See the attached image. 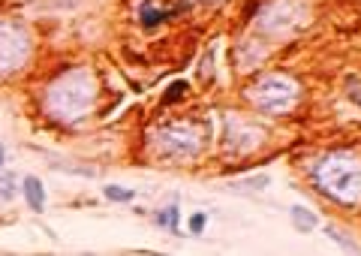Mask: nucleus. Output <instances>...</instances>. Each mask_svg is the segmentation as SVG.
Wrapping results in <instances>:
<instances>
[{"mask_svg": "<svg viewBox=\"0 0 361 256\" xmlns=\"http://www.w3.org/2000/svg\"><path fill=\"white\" fill-rule=\"evenodd\" d=\"M292 9L289 0H280V4H271L265 13H262V28L271 30V33H280V30H286L292 25V16H286Z\"/></svg>", "mask_w": 361, "mask_h": 256, "instance_id": "423d86ee", "label": "nucleus"}, {"mask_svg": "<svg viewBox=\"0 0 361 256\" xmlns=\"http://www.w3.org/2000/svg\"><path fill=\"white\" fill-rule=\"evenodd\" d=\"M157 224L169 226L172 232H178V205H169L166 211H160V214H157Z\"/></svg>", "mask_w": 361, "mask_h": 256, "instance_id": "f8f14e48", "label": "nucleus"}, {"mask_svg": "<svg viewBox=\"0 0 361 256\" xmlns=\"http://www.w3.org/2000/svg\"><path fill=\"white\" fill-rule=\"evenodd\" d=\"M187 94V82H175L172 87L166 91V97H163V103H175V99H180Z\"/></svg>", "mask_w": 361, "mask_h": 256, "instance_id": "4468645a", "label": "nucleus"}, {"mask_svg": "<svg viewBox=\"0 0 361 256\" xmlns=\"http://www.w3.org/2000/svg\"><path fill=\"white\" fill-rule=\"evenodd\" d=\"M250 99L265 115H286L298 99V85L286 75H265L250 87Z\"/></svg>", "mask_w": 361, "mask_h": 256, "instance_id": "7ed1b4c3", "label": "nucleus"}, {"mask_svg": "<svg viewBox=\"0 0 361 256\" xmlns=\"http://www.w3.org/2000/svg\"><path fill=\"white\" fill-rule=\"evenodd\" d=\"M205 224H208V217L202 214V211H196V214L190 217V232H193V236H202V232H205Z\"/></svg>", "mask_w": 361, "mask_h": 256, "instance_id": "2eb2a0df", "label": "nucleus"}, {"mask_svg": "<svg viewBox=\"0 0 361 256\" xmlns=\"http://www.w3.org/2000/svg\"><path fill=\"white\" fill-rule=\"evenodd\" d=\"M4 163H6V148L0 145V169H4Z\"/></svg>", "mask_w": 361, "mask_h": 256, "instance_id": "dca6fc26", "label": "nucleus"}, {"mask_svg": "<svg viewBox=\"0 0 361 256\" xmlns=\"http://www.w3.org/2000/svg\"><path fill=\"white\" fill-rule=\"evenodd\" d=\"M33 42L18 21L0 18V75H13L30 61Z\"/></svg>", "mask_w": 361, "mask_h": 256, "instance_id": "20e7f679", "label": "nucleus"}, {"mask_svg": "<svg viewBox=\"0 0 361 256\" xmlns=\"http://www.w3.org/2000/svg\"><path fill=\"white\" fill-rule=\"evenodd\" d=\"M316 187L331 196L334 202L343 205H358L361 202V160L353 154H329L316 166Z\"/></svg>", "mask_w": 361, "mask_h": 256, "instance_id": "f03ea898", "label": "nucleus"}, {"mask_svg": "<svg viewBox=\"0 0 361 256\" xmlns=\"http://www.w3.org/2000/svg\"><path fill=\"white\" fill-rule=\"evenodd\" d=\"M18 190V181L13 172H0V202H13Z\"/></svg>", "mask_w": 361, "mask_h": 256, "instance_id": "1a4fd4ad", "label": "nucleus"}, {"mask_svg": "<svg viewBox=\"0 0 361 256\" xmlns=\"http://www.w3.org/2000/svg\"><path fill=\"white\" fill-rule=\"evenodd\" d=\"M106 199H111V202H133V190H127V187H118V184H106Z\"/></svg>", "mask_w": 361, "mask_h": 256, "instance_id": "9b49d317", "label": "nucleus"}, {"mask_svg": "<svg viewBox=\"0 0 361 256\" xmlns=\"http://www.w3.org/2000/svg\"><path fill=\"white\" fill-rule=\"evenodd\" d=\"M154 145L163 157H175V160H187L199 151V133L193 124H169L163 130H157Z\"/></svg>", "mask_w": 361, "mask_h": 256, "instance_id": "39448f33", "label": "nucleus"}, {"mask_svg": "<svg viewBox=\"0 0 361 256\" xmlns=\"http://www.w3.org/2000/svg\"><path fill=\"white\" fill-rule=\"evenodd\" d=\"M329 238H331L334 244H341V248H346V250H358V244H355L353 238L341 236V229H334V226H329Z\"/></svg>", "mask_w": 361, "mask_h": 256, "instance_id": "ddd939ff", "label": "nucleus"}, {"mask_svg": "<svg viewBox=\"0 0 361 256\" xmlns=\"http://www.w3.org/2000/svg\"><path fill=\"white\" fill-rule=\"evenodd\" d=\"M139 18H142V25H145V28H154V25H160V21H166L169 13H163V9H157V6H151V4H145Z\"/></svg>", "mask_w": 361, "mask_h": 256, "instance_id": "9d476101", "label": "nucleus"}, {"mask_svg": "<svg viewBox=\"0 0 361 256\" xmlns=\"http://www.w3.org/2000/svg\"><path fill=\"white\" fill-rule=\"evenodd\" d=\"M94 103H97V79L85 66L61 73L58 79L45 87V97H42L45 115L51 121H61V124L82 121L85 115H90Z\"/></svg>", "mask_w": 361, "mask_h": 256, "instance_id": "f257e3e1", "label": "nucleus"}, {"mask_svg": "<svg viewBox=\"0 0 361 256\" xmlns=\"http://www.w3.org/2000/svg\"><path fill=\"white\" fill-rule=\"evenodd\" d=\"M292 224H295L298 232H313L319 220H316L313 211H307L304 205H295V208H292Z\"/></svg>", "mask_w": 361, "mask_h": 256, "instance_id": "6e6552de", "label": "nucleus"}, {"mask_svg": "<svg viewBox=\"0 0 361 256\" xmlns=\"http://www.w3.org/2000/svg\"><path fill=\"white\" fill-rule=\"evenodd\" d=\"M21 190H25V199H27V208L30 211H39L45 208V187H42V181L37 175H27L25 181H21Z\"/></svg>", "mask_w": 361, "mask_h": 256, "instance_id": "0eeeda50", "label": "nucleus"}]
</instances>
